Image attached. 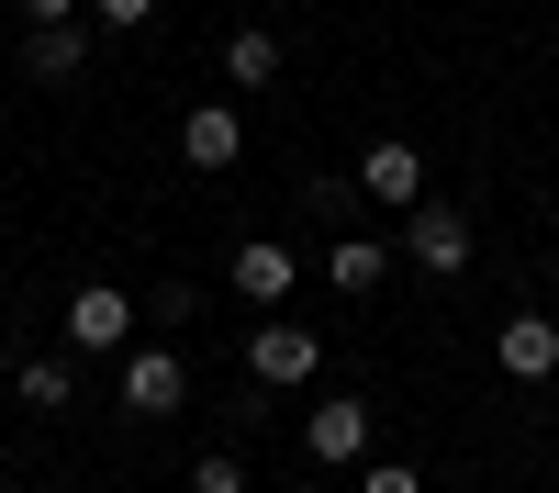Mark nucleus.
<instances>
[{"instance_id":"1","label":"nucleus","mask_w":559,"mask_h":493,"mask_svg":"<svg viewBox=\"0 0 559 493\" xmlns=\"http://www.w3.org/2000/svg\"><path fill=\"white\" fill-rule=\"evenodd\" d=\"M57 326H68V348H79V359H123V348H134V326H146V303L112 292V281H79V292L57 303Z\"/></svg>"},{"instance_id":"3","label":"nucleus","mask_w":559,"mask_h":493,"mask_svg":"<svg viewBox=\"0 0 559 493\" xmlns=\"http://www.w3.org/2000/svg\"><path fill=\"white\" fill-rule=\"evenodd\" d=\"M324 371V337L302 326V314H258L247 326V382H269V392H302Z\"/></svg>"},{"instance_id":"6","label":"nucleus","mask_w":559,"mask_h":493,"mask_svg":"<svg viewBox=\"0 0 559 493\" xmlns=\"http://www.w3.org/2000/svg\"><path fill=\"white\" fill-rule=\"evenodd\" d=\"M236 157H247V113H236V102H191V113H179V168L224 179Z\"/></svg>"},{"instance_id":"7","label":"nucleus","mask_w":559,"mask_h":493,"mask_svg":"<svg viewBox=\"0 0 559 493\" xmlns=\"http://www.w3.org/2000/svg\"><path fill=\"white\" fill-rule=\"evenodd\" d=\"M302 448H313L324 471H358V460H369V403H358V392H324L313 415H302Z\"/></svg>"},{"instance_id":"14","label":"nucleus","mask_w":559,"mask_h":493,"mask_svg":"<svg viewBox=\"0 0 559 493\" xmlns=\"http://www.w3.org/2000/svg\"><path fill=\"white\" fill-rule=\"evenodd\" d=\"M191 493H258V482H247L236 448H202V460H191Z\"/></svg>"},{"instance_id":"13","label":"nucleus","mask_w":559,"mask_h":493,"mask_svg":"<svg viewBox=\"0 0 559 493\" xmlns=\"http://www.w3.org/2000/svg\"><path fill=\"white\" fill-rule=\"evenodd\" d=\"M12 392L34 403V415H68V403H79V371H68V359H23V371H12Z\"/></svg>"},{"instance_id":"18","label":"nucleus","mask_w":559,"mask_h":493,"mask_svg":"<svg viewBox=\"0 0 559 493\" xmlns=\"http://www.w3.org/2000/svg\"><path fill=\"white\" fill-rule=\"evenodd\" d=\"M12 12H23L34 34H57V23H79V12H90V0H12Z\"/></svg>"},{"instance_id":"20","label":"nucleus","mask_w":559,"mask_h":493,"mask_svg":"<svg viewBox=\"0 0 559 493\" xmlns=\"http://www.w3.org/2000/svg\"><path fill=\"white\" fill-rule=\"evenodd\" d=\"M269 493H313V482H269Z\"/></svg>"},{"instance_id":"4","label":"nucleus","mask_w":559,"mask_h":493,"mask_svg":"<svg viewBox=\"0 0 559 493\" xmlns=\"http://www.w3.org/2000/svg\"><path fill=\"white\" fill-rule=\"evenodd\" d=\"M358 191L381 202V213H414V202H426V146H414V134H369Z\"/></svg>"},{"instance_id":"10","label":"nucleus","mask_w":559,"mask_h":493,"mask_svg":"<svg viewBox=\"0 0 559 493\" xmlns=\"http://www.w3.org/2000/svg\"><path fill=\"white\" fill-rule=\"evenodd\" d=\"M280 68H292V57H280L269 23H236V34H224V79H236V90H269Z\"/></svg>"},{"instance_id":"15","label":"nucleus","mask_w":559,"mask_h":493,"mask_svg":"<svg viewBox=\"0 0 559 493\" xmlns=\"http://www.w3.org/2000/svg\"><path fill=\"white\" fill-rule=\"evenodd\" d=\"M358 493H426V471L414 460H358Z\"/></svg>"},{"instance_id":"19","label":"nucleus","mask_w":559,"mask_h":493,"mask_svg":"<svg viewBox=\"0 0 559 493\" xmlns=\"http://www.w3.org/2000/svg\"><path fill=\"white\" fill-rule=\"evenodd\" d=\"M548 303H559V258H548Z\"/></svg>"},{"instance_id":"17","label":"nucleus","mask_w":559,"mask_h":493,"mask_svg":"<svg viewBox=\"0 0 559 493\" xmlns=\"http://www.w3.org/2000/svg\"><path fill=\"white\" fill-rule=\"evenodd\" d=\"M146 314H157V326H191V314H202V292H191V281H168V292H146Z\"/></svg>"},{"instance_id":"2","label":"nucleus","mask_w":559,"mask_h":493,"mask_svg":"<svg viewBox=\"0 0 559 493\" xmlns=\"http://www.w3.org/2000/svg\"><path fill=\"white\" fill-rule=\"evenodd\" d=\"M112 403H123V415H146V426L179 415V403H191V359H179L168 337H157V348L134 337V348H123V371H112Z\"/></svg>"},{"instance_id":"9","label":"nucleus","mask_w":559,"mask_h":493,"mask_svg":"<svg viewBox=\"0 0 559 493\" xmlns=\"http://www.w3.org/2000/svg\"><path fill=\"white\" fill-rule=\"evenodd\" d=\"M236 303H292V247H280V236L236 247Z\"/></svg>"},{"instance_id":"8","label":"nucleus","mask_w":559,"mask_h":493,"mask_svg":"<svg viewBox=\"0 0 559 493\" xmlns=\"http://www.w3.org/2000/svg\"><path fill=\"white\" fill-rule=\"evenodd\" d=\"M492 359H503V382H559V314H503Z\"/></svg>"},{"instance_id":"5","label":"nucleus","mask_w":559,"mask_h":493,"mask_svg":"<svg viewBox=\"0 0 559 493\" xmlns=\"http://www.w3.org/2000/svg\"><path fill=\"white\" fill-rule=\"evenodd\" d=\"M403 247H414V269H437V281H459V269H471V213L426 191V202L403 213Z\"/></svg>"},{"instance_id":"11","label":"nucleus","mask_w":559,"mask_h":493,"mask_svg":"<svg viewBox=\"0 0 559 493\" xmlns=\"http://www.w3.org/2000/svg\"><path fill=\"white\" fill-rule=\"evenodd\" d=\"M23 68H34L45 90H68V79L90 68V34H79V23H57V34H23Z\"/></svg>"},{"instance_id":"12","label":"nucleus","mask_w":559,"mask_h":493,"mask_svg":"<svg viewBox=\"0 0 559 493\" xmlns=\"http://www.w3.org/2000/svg\"><path fill=\"white\" fill-rule=\"evenodd\" d=\"M381 269H392V258H381V236H336V258H324V281H336L347 303H369V292H381Z\"/></svg>"},{"instance_id":"21","label":"nucleus","mask_w":559,"mask_h":493,"mask_svg":"<svg viewBox=\"0 0 559 493\" xmlns=\"http://www.w3.org/2000/svg\"><path fill=\"white\" fill-rule=\"evenodd\" d=\"M0 493H34V482H0Z\"/></svg>"},{"instance_id":"16","label":"nucleus","mask_w":559,"mask_h":493,"mask_svg":"<svg viewBox=\"0 0 559 493\" xmlns=\"http://www.w3.org/2000/svg\"><path fill=\"white\" fill-rule=\"evenodd\" d=\"M90 23H102V34H146L157 0H90Z\"/></svg>"}]
</instances>
